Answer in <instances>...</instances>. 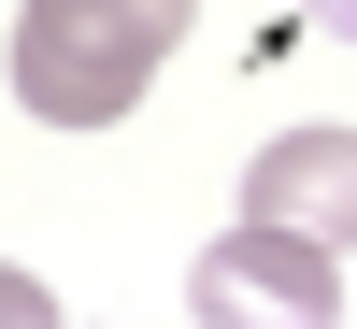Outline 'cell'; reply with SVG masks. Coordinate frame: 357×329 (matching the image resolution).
<instances>
[{
  "mask_svg": "<svg viewBox=\"0 0 357 329\" xmlns=\"http://www.w3.org/2000/svg\"><path fill=\"white\" fill-rule=\"evenodd\" d=\"M186 29H200V0H15V115H43V129H114V115L172 72Z\"/></svg>",
  "mask_w": 357,
  "mask_h": 329,
  "instance_id": "1",
  "label": "cell"
},
{
  "mask_svg": "<svg viewBox=\"0 0 357 329\" xmlns=\"http://www.w3.org/2000/svg\"><path fill=\"white\" fill-rule=\"evenodd\" d=\"M186 315H215V329H243V315H343V244H301V229L243 215L229 244H200Z\"/></svg>",
  "mask_w": 357,
  "mask_h": 329,
  "instance_id": "2",
  "label": "cell"
},
{
  "mask_svg": "<svg viewBox=\"0 0 357 329\" xmlns=\"http://www.w3.org/2000/svg\"><path fill=\"white\" fill-rule=\"evenodd\" d=\"M243 215L301 229V244H357V129H272L243 158Z\"/></svg>",
  "mask_w": 357,
  "mask_h": 329,
  "instance_id": "3",
  "label": "cell"
},
{
  "mask_svg": "<svg viewBox=\"0 0 357 329\" xmlns=\"http://www.w3.org/2000/svg\"><path fill=\"white\" fill-rule=\"evenodd\" d=\"M43 315H57V286H43V272H0V329H43Z\"/></svg>",
  "mask_w": 357,
  "mask_h": 329,
  "instance_id": "4",
  "label": "cell"
},
{
  "mask_svg": "<svg viewBox=\"0 0 357 329\" xmlns=\"http://www.w3.org/2000/svg\"><path fill=\"white\" fill-rule=\"evenodd\" d=\"M301 15H314V29H343V43H357V0H301Z\"/></svg>",
  "mask_w": 357,
  "mask_h": 329,
  "instance_id": "5",
  "label": "cell"
}]
</instances>
